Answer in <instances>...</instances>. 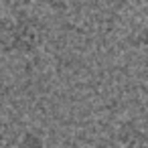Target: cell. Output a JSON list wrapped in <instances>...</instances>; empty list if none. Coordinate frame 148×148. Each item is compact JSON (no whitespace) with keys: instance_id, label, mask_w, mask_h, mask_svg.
<instances>
[{"instance_id":"cell-3","label":"cell","mask_w":148,"mask_h":148,"mask_svg":"<svg viewBox=\"0 0 148 148\" xmlns=\"http://www.w3.org/2000/svg\"><path fill=\"white\" fill-rule=\"evenodd\" d=\"M4 2V10L8 8H33L39 0H2Z\"/></svg>"},{"instance_id":"cell-2","label":"cell","mask_w":148,"mask_h":148,"mask_svg":"<svg viewBox=\"0 0 148 148\" xmlns=\"http://www.w3.org/2000/svg\"><path fill=\"white\" fill-rule=\"evenodd\" d=\"M47 140L43 136H39L37 132H31V130H25L21 132L14 140L6 142L4 146H10V148H33V146H43Z\"/></svg>"},{"instance_id":"cell-1","label":"cell","mask_w":148,"mask_h":148,"mask_svg":"<svg viewBox=\"0 0 148 148\" xmlns=\"http://www.w3.org/2000/svg\"><path fill=\"white\" fill-rule=\"evenodd\" d=\"M49 37V27L33 8H8L2 18L0 43L6 57H31L39 53Z\"/></svg>"},{"instance_id":"cell-4","label":"cell","mask_w":148,"mask_h":148,"mask_svg":"<svg viewBox=\"0 0 148 148\" xmlns=\"http://www.w3.org/2000/svg\"><path fill=\"white\" fill-rule=\"evenodd\" d=\"M130 2L136 6V8H142V10H148V0H130Z\"/></svg>"}]
</instances>
